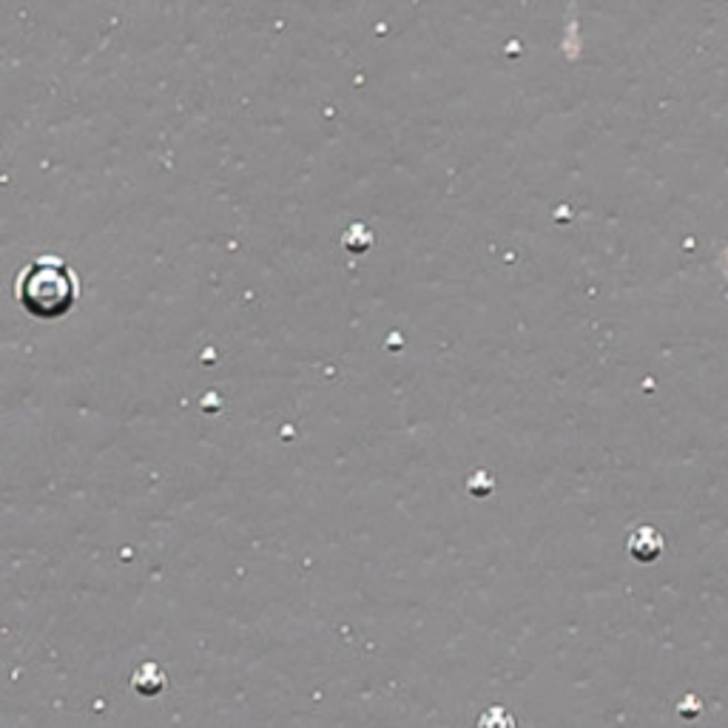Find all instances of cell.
I'll list each match as a JSON object with an SVG mask.
<instances>
[{
  "instance_id": "obj_4",
  "label": "cell",
  "mask_w": 728,
  "mask_h": 728,
  "mask_svg": "<svg viewBox=\"0 0 728 728\" xmlns=\"http://www.w3.org/2000/svg\"><path fill=\"white\" fill-rule=\"evenodd\" d=\"M478 728H515V717L504 706H489L478 717Z\"/></svg>"
},
{
  "instance_id": "obj_3",
  "label": "cell",
  "mask_w": 728,
  "mask_h": 728,
  "mask_svg": "<svg viewBox=\"0 0 728 728\" xmlns=\"http://www.w3.org/2000/svg\"><path fill=\"white\" fill-rule=\"evenodd\" d=\"M165 686H168V678H165V669L159 663H143L134 669L132 689L137 691L139 697L163 695Z\"/></svg>"
},
{
  "instance_id": "obj_1",
  "label": "cell",
  "mask_w": 728,
  "mask_h": 728,
  "mask_svg": "<svg viewBox=\"0 0 728 728\" xmlns=\"http://www.w3.org/2000/svg\"><path fill=\"white\" fill-rule=\"evenodd\" d=\"M14 297L29 317L60 319L75 311L80 299V279L60 256H38L18 273Z\"/></svg>"
},
{
  "instance_id": "obj_2",
  "label": "cell",
  "mask_w": 728,
  "mask_h": 728,
  "mask_svg": "<svg viewBox=\"0 0 728 728\" xmlns=\"http://www.w3.org/2000/svg\"><path fill=\"white\" fill-rule=\"evenodd\" d=\"M663 535H660L654 526H638V530H632V535H629V555L638 561V564H654L660 555H663Z\"/></svg>"
}]
</instances>
